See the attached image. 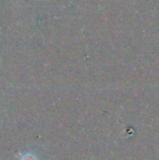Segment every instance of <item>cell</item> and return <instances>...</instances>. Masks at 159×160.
<instances>
[{"mask_svg":"<svg viewBox=\"0 0 159 160\" xmlns=\"http://www.w3.org/2000/svg\"><path fill=\"white\" fill-rule=\"evenodd\" d=\"M17 160H38V158L32 152H22L19 154Z\"/></svg>","mask_w":159,"mask_h":160,"instance_id":"1","label":"cell"}]
</instances>
